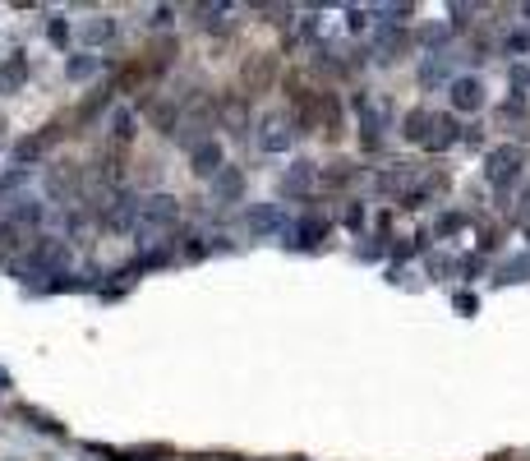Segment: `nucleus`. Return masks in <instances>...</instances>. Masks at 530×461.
Masks as SVG:
<instances>
[{"mask_svg":"<svg viewBox=\"0 0 530 461\" xmlns=\"http://www.w3.org/2000/svg\"><path fill=\"white\" fill-rule=\"evenodd\" d=\"M267 78H272V55H258V60H254V69L244 65V83H249V97L267 88Z\"/></svg>","mask_w":530,"mask_h":461,"instance_id":"1a4fd4ad","label":"nucleus"},{"mask_svg":"<svg viewBox=\"0 0 530 461\" xmlns=\"http://www.w3.org/2000/svg\"><path fill=\"white\" fill-rule=\"evenodd\" d=\"M512 88H517V97H526V88H530V74H526V69H512Z\"/></svg>","mask_w":530,"mask_h":461,"instance_id":"6ab92c4d","label":"nucleus"},{"mask_svg":"<svg viewBox=\"0 0 530 461\" xmlns=\"http://www.w3.org/2000/svg\"><path fill=\"white\" fill-rule=\"evenodd\" d=\"M452 106L456 111H480V106H484V83L470 78V74L452 78Z\"/></svg>","mask_w":530,"mask_h":461,"instance_id":"7ed1b4c3","label":"nucleus"},{"mask_svg":"<svg viewBox=\"0 0 530 461\" xmlns=\"http://www.w3.org/2000/svg\"><path fill=\"white\" fill-rule=\"evenodd\" d=\"M526 33H521V28H517V33H508V51H526Z\"/></svg>","mask_w":530,"mask_h":461,"instance_id":"aec40b11","label":"nucleus"},{"mask_svg":"<svg viewBox=\"0 0 530 461\" xmlns=\"http://www.w3.org/2000/svg\"><path fill=\"white\" fill-rule=\"evenodd\" d=\"M46 189H51V194L55 198H60V194H78V166H55V171H51V176H46Z\"/></svg>","mask_w":530,"mask_h":461,"instance_id":"0eeeda50","label":"nucleus"},{"mask_svg":"<svg viewBox=\"0 0 530 461\" xmlns=\"http://www.w3.org/2000/svg\"><path fill=\"white\" fill-rule=\"evenodd\" d=\"M286 235L295 245H319L323 240V221H300V226H286Z\"/></svg>","mask_w":530,"mask_h":461,"instance_id":"ddd939ff","label":"nucleus"},{"mask_svg":"<svg viewBox=\"0 0 530 461\" xmlns=\"http://www.w3.org/2000/svg\"><path fill=\"white\" fill-rule=\"evenodd\" d=\"M420 78H424V83L447 78V55H429V60H424V69H420Z\"/></svg>","mask_w":530,"mask_h":461,"instance_id":"dca6fc26","label":"nucleus"},{"mask_svg":"<svg viewBox=\"0 0 530 461\" xmlns=\"http://www.w3.org/2000/svg\"><path fill=\"white\" fill-rule=\"evenodd\" d=\"M111 134H116V139H120V143H125V139H130V134H134V116H130V111H125V106H120V111H111Z\"/></svg>","mask_w":530,"mask_h":461,"instance_id":"2eb2a0df","label":"nucleus"},{"mask_svg":"<svg viewBox=\"0 0 530 461\" xmlns=\"http://www.w3.org/2000/svg\"><path fill=\"white\" fill-rule=\"evenodd\" d=\"M484 176H489V185L494 189H508L512 180L521 176V148H494V153H489V166H484Z\"/></svg>","mask_w":530,"mask_h":461,"instance_id":"f257e3e1","label":"nucleus"},{"mask_svg":"<svg viewBox=\"0 0 530 461\" xmlns=\"http://www.w3.org/2000/svg\"><path fill=\"white\" fill-rule=\"evenodd\" d=\"M309 185H314V162H295L291 166V176H286V189L300 194V189H309Z\"/></svg>","mask_w":530,"mask_h":461,"instance_id":"4468645a","label":"nucleus"},{"mask_svg":"<svg viewBox=\"0 0 530 461\" xmlns=\"http://www.w3.org/2000/svg\"><path fill=\"white\" fill-rule=\"evenodd\" d=\"M111 33H116V23H111V19H92L88 28H83V37H88V42H106Z\"/></svg>","mask_w":530,"mask_h":461,"instance_id":"f3484780","label":"nucleus"},{"mask_svg":"<svg viewBox=\"0 0 530 461\" xmlns=\"http://www.w3.org/2000/svg\"><path fill=\"white\" fill-rule=\"evenodd\" d=\"M258 143H263L267 153H281L291 143V121H281V116H272V121L263 125V134H258Z\"/></svg>","mask_w":530,"mask_h":461,"instance_id":"423d86ee","label":"nucleus"},{"mask_svg":"<svg viewBox=\"0 0 530 461\" xmlns=\"http://www.w3.org/2000/svg\"><path fill=\"white\" fill-rule=\"evenodd\" d=\"M23 74H28V60H23V55H14V60H5V65H0V92L19 88V83H23Z\"/></svg>","mask_w":530,"mask_h":461,"instance_id":"9d476101","label":"nucleus"},{"mask_svg":"<svg viewBox=\"0 0 530 461\" xmlns=\"http://www.w3.org/2000/svg\"><path fill=\"white\" fill-rule=\"evenodd\" d=\"M176 217H180V203L171 194H153L139 203V221L144 226H176Z\"/></svg>","mask_w":530,"mask_h":461,"instance_id":"f03ea898","label":"nucleus"},{"mask_svg":"<svg viewBox=\"0 0 530 461\" xmlns=\"http://www.w3.org/2000/svg\"><path fill=\"white\" fill-rule=\"evenodd\" d=\"M189 162H194V171H199V176H217V171H221V148L212 139H203L199 148L189 153Z\"/></svg>","mask_w":530,"mask_h":461,"instance_id":"20e7f679","label":"nucleus"},{"mask_svg":"<svg viewBox=\"0 0 530 461\" xmlns=\"http://www.w3.org/2000/svg\"><path fill=\"white\" fill-rule=\"evenodd\" d=\"M429 130H433V111H410V116H406V139L424 143V139H429Z\"/></svg>","mask_w":530,"mask_h":461,"instance_id":"f8f14e48","label":"nucleus"},{"mask_svg":"<svg viewBox=\"0 0 530 461\" xmlns=\"http://www.w3.org/2000/svg\"><path fill=\"white\" fill-rule=\"evenodd\" d=\"M240 189H244V176L235 171V166H221L217 176H212V194L226 198V203H231V198H240Z\"/></svg>","mask_w":530,"mask_h":461,"instance_id":"39448f33","label":"nucleus"},{"mask_svg":"<svg viewBox=\"0 0 530 461\" xmlns=\"http://www.w3.org/2000/svg\"><path fill=\"white\" fill-rule=\"evenodd\" d=\"M526 14H530V5H526Z\"/></svg>","mask_w":530,"mask_h":461,"instance_id":"412c9836","label":"nucleus"},{"mask_svg":"<svg viewBox=\"0 0 530 461\" xmlns=\"http://www.w3.org/2000/svg\"><path fill=\"white\" fill-rule=\"evenodd\" d=\"M92 69H97V60H92V55H78L74 65H69V78H88Z\"/></svg>","mask_w":530,"mask_h":461,"instance_id":"a211bd4d","label":"nucleus"},{"mask_svg":"<svg viewBox=\"0 0 530 461\" xmlns=\"http://www.w3.org/2000/svg\"><path fill=\"white\" fill-rule=\"evenodd\" d=\"M461 139V134H456V121H447V116H433V130H429V148L433 153H442V148H452V143Z\"/></svg>","mask_w":530,"mask_h":461,"instance_id":"6e6552de","label":"nucleus"},{"mask_svg":"<svg viewBox=\"0 0 530 461\" xmlns=\"http://www.w3.org/2000/svg\"><path fill=\"white\" fill-rule=\"evenodd\" d=\"M244 221H249V230H258V235H267L272 226H281V230H286V221H281V212H277V208H254Z\"/></svg>","mask_w":530,"mask_h":461,"instance_id":"9b49d317","label":"nucleus"}]
</instances>
